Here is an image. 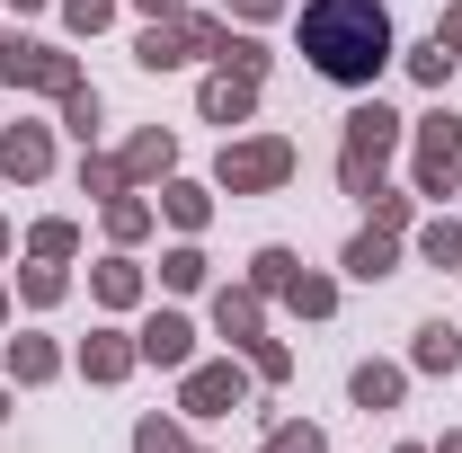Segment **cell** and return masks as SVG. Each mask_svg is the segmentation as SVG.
I'll list each match as a JSON object with an SVG mask.
<instances>
[{
  "label": "cell",
  "instance_id": "cell-1",
  "mask_svg": "<svg viewBox=\"0 0 462 453\" xmlns=\"http://www.w3.org/2000/svg\"><path fill=\"white\" fill-rule=\"evenodd\" d=\"M302 54H311L320 80L365 89V80L392 62V18H383V0H311V9H302Z\"/></svg>",
  "mask_w": 462,
  "mask_h": 453
},
{
  "label": "cell",
  "instance_id": "cell-2",
  "mask_svg": "<svg viewBox=\"0 0 462 453\" xmlns=\"http://www.w3.org/2000/svg\"><path fill=\"white\" fill-rule=\"evenodd\" d=\"M392 143H401V116H392V107H356V116H346V152H338L346 196H374V178H383V161H392Z\"/></svg>",
  "mask_w": 462,
  "mask_h": 453
},
{
  "label": "cell",
  "instance_id": "cell-3",
  "mask_svg": "<svg viewBox=\"0 0 462 453\" xmlns=\"http://www.w3.org/2000/svg\"><path fill=\"white\" fill-rule=\"evenodd\" d=\"M0 80L9 89H54V98H71L80 89V71H71V54H54V45H0Z\"/></svg>",
  "mask_w": 462,
  "mask_h": 453
},
{
  "label": "cell",
  "instance_id": "cell-4",
  "mask_svg": "<svg viewBox=\"0 0 462 453\" xmlns=\"http://www.w3.org/2000/svg\"><path fill=\"white\" fill-rule=\"evenodd\" d=\"M276 178H293V143H240V152H223V187L231 196H249V187H276Z\"/></svg>",
  "mask_w": 462,
  "mask_h": 453
},
{
  "label": "cell",
  "instance_id": "cell-5",
  "mask_svg": "<svg viewBox=\"0 0 462 453\" xmlns=\"http://www.w3.org/2000/svg\"><path fill=\"white\" fill-rule=\"evenodd\" d=\"M454 170H462V125H454V116H427V134H418V187L445 196Z\"/></svg>",
  "mask_w": 462,
  "mask_h": 453
},
{
  "label": "cell",
  "instance_id": "cell-6",
  "mask_svg": "<svg viewBox=\"0 0 462 453\" xmlns=\"http://www.w3.org/2000/svg\"><path fill=\"white\" fill-rule=\"evenodd\" d=\"M240 409V365H205V374H187V418H223Z\"/></svg>",
  "mask_w": 462,
  "mask_h": 453
},
{
  "label": "cell",
  "instance_id": "cell-7",
  "mask_svg": "<svg viewBox=\"0 0 462 453\" xmlns=\"http://www.w3.org/2000/svg\"><path fill=\"white\" fill-rule=\"evenodd\" d=\"M143 356H152V365H187V356H196V329H187V320H178V311H161V320H152V329H143Z\"/></svg>",
  "mask_w": 462,
  "mask_h": 453
},
{
  "label": "cell",
  "instance_id": "cell-8",
  "mask_svg": "<svg viewBox=\"0 0 462 453\" xmlns=\"http://www.w3.org/2000/svg\"><path fill=\"white\" fill-rule=\"evenodd\" d=\"M45 161H54V152H45V134H36V125L0 134V178H45Z\"/></svg>",
  "mask_w": 462,
  "mask_h": 453
},
{
  "label": "cell",
  "instance_id": "cell-9",
  "mask_svg": "<svg viewBox=\"0 0 462 453\" xmlns=\"http://www.w3.org/2000/svg\"><path fill=\"white\" fill-rule=\"evenodd\" d=\"M249 98H258V80H240V71L205 80V116H214V125H240V116H249Z\"/></svg>",
  "mask_w": 462,
  "mask_h": 453
},
{
  "label": "cell",
  "instance_id": "cell-10",
  "mask_svg": "<svg viewBox=\"0 0 462 453\" xmlns=\"http://www.w3.org/2000/svg\"><path fill=\"white\" fill-rule=\"evenodd\" d=\"M134 356H143V347H125L116 329H107V338H89V347H80V365H89V383H116V374H134Z\"/></svg>",
  "mask_w": 462,
  "mask_h": 453
},
{
  "label": "cell",
  "instance_id": "cell-11",
  "mask_svg": "<svg viewBox=\"0 0 462 453\" xmlns=\"http://www.w3.org/2000/svg\"><path fill=\"white\" fill-rule=\"evenodd\" d=\"M62 356L45 338H9V374H18V383H45V374H54Z\"/></svg>",
  "mask_w": 462,
  "mask_h": 453
},
{
  "label": "cell",
  "instance_id": "cell-12",
  "mask_svg": "<svg viewBox=\"0 0 462 453\" xmlns=\"http://www.w3.org/2000/svg\"><path fill=\"white\" fill-rule=\"evenodd\" d=\"M418 365H427V374H454V365H462V338L445 329V320H436V329H418Z\"/></svg>",
  "mask_w": 462,
  "mask_h": 453
},
{
  "label": "cell",
  "instance_id": "cell-13",
  "mask_svg": "<svg viewBox=\"0 0 462 453\" xmlns=\"http://www.w3.org/2000/svg\"><path fill=\"white\" fill-rule=\"evenodd\" d=\"M170 161H178V152H170V134H143V143H134L116 170H125V178H152V170H170Z\"/></svg>",
  "mask_w": 462,
  "mask_h": 453
},
{
  "label": "cell",
  "instance_id": "cell-14",
  "mask_svg": "<svg viewBox=\"0 0 462 453\" xmlns=\"http://www.w3.org/2000/svg\"><path fill=\"white\" fill-rule=\"evenodd\" d=\"M356 400H365V409H392V400H401V374H392V365H356Z\"/></svg>",
  "mask_w": 462,
  "mask_h": 453
},
{
  "label": "cell",
  "instance_id": "cell-15",
  "mask_svg": "<svg viewBox=\"0 0 462 453\" xmlns=\"http://www.w3.org/2000/svg\"><path fill=\"white\" fill-rule=\"evenodd\" d=\"M285 302L302 311V320H320V311L338 302V284H329V276H293V284H285Z\"/></svg>",
  "mask_w": 462,
  "mask_h": 453
},
{
  "label": "cell",
  "instance_id": "cell-16",
  "mask_svg": "<svg viewBox=\"0 0 462 453\" xmlns=\"http://www.w3.org/2000/svg\"><path fill=\"white\" fill-rule=\"evenodd\" d=\"M346 267H356V276H392V240H383V231L346 240Z\"/></svg>",
  "mask_w": 462,
  "mask_h": 453
},
{
  "label": "cell",
  "instance_id": "cell-17",
  "mask_svg": "<svg viewBox=\"0 0 462 453\" xmlns=\"http://www.w3.org/2000/svg\"><path fill=\"white\" fill-rule=\"evenodd\" d=\"M214 320H223V338H258V302H249V293H223Z\"/></svg>",
  "mask_w": 462,
  "mask_h": 453
},
{
  "label": "cell",
  "instance_id": "cell-18",
  "mask_svg": "<svg viewBox=\"0 0 462 453\" xmlns=\"http://www.w3.org/2000/svg\"><path fill=\"white\" fill-rule=\"evenodd\" d=\"M418 249H427L436 267H462V223H427V231H418Z\"/></svg>",
  "mask_w": 462,
  "mask_h": 453
},
{
  "label": "cell",
  "instance_id": "cell-19",
  "mask_svg": "<svg viewBox=\"0 0 462 453\" xmlns=\"http://www.w3.org/2000/svg\"><path fill=\"white\" fill-rule=\"evenodd\" d=\"M134 293H143V276H134L125 258H107V267H98V302H116V311H125Z\"/></svg>",
  "mask_w": 462,
  "mask_h": 453
},
{
  "label": "cell",
  "instance_id": "cell-20",
  "mask_svg": "<svg viewBox=\"0 0 462 453\" xmlns=\"http://www.w3.org/2000/svg\"><path fill=\"white\" fill-rule=\"evenodd\" d=\"M107 231H116V240H143V231H152V205H134V196H116V205H107Z\"/></svg>",
  "mask_w": 462,
  "mask_h": 453
},
{
  "label": "cell",
  "instance_id": "cell-21",
  "mask_svg": "<svg viewBox=\"0 0 462 453\" xmlns=\"http://www.w3.org/2000/svg\"><path fill=\"white\" fill-rule=\"evenodd\" d=\"M62 125L89 143V134H98V89H71V98H62Z\"/></svg>",
  "mask_w": 462,
  "mask_h": 453
},
{
  "label": "cell",
  "instance_id": "cell-22",
  "mask_svg": "<svg viewBox=\"0 0 462 453\" xmlns=\"http://www.w3.org/2000/svg\"><path fill=\"white\" fill-rule=\"evenodd\" d=\"M409 71H418L427 89H445V71H454V45H418V54H409Z\"/></svg>",
  "mask_w": 462,
  "mask_h": 453
},
{
  "label": "cell",
  "instance_id": "cell-23",
  "mask_svg": "<svg viewBox=\"0 0 462 453\" xmlns=\"http://www.w3.org/2000/svg\"><path fill=\"white\" fill-rule=\"evenodd\" d=\"M161 205H170V223H187V231L205 223V187H170V196H161Z\"/></svg>",
  "mask_w": 462,
  "mask_h": 453
},
{
  "label": "cell",
  "instance_id": "cell-24",
  "mask_svg": "<svg viewBox=\"0 0 462 453\" xmlns=\"http://www.w3.org/2000/svg\"><path fill=\"white\" fill-rule=\"evenodd\" d=\"M134 453H187V445H178V427H161V418H143V427H134Z\"/></svg>",
  "mask_w": 462,
  "mask_h": 453
},
{
  "label": "cell",
  "instance_id": "cell-25",
  "mask_svg": "<svg viewBox=\"0 0 462 453\" xmlns=\"http://www.w3.org/2000/svg\"><path fill=\"white\" fill-rule=\"evenodd\" d=\"M161 276L187 293V284H205V258H196V249H178V258H161Z\"/></svg>",
  "mask_w": 462,
  "mask_h": 453
},
{
  "label": "cell",
  "instance_id": "cell-26",
  "mask_svg": "<svg viewBox=\"0 0 462 453\" xmlns=\"http://www.w3.org/2000/svg\"><path fill=\"white\" fill-rule=\"evenodd\" d=\"M258 284H267V293H285V284H293V258H285V249H258Z\"/></svg>",
  "mask_w": 462,
  "mask_h": 453
},
{
  "label": "cell",
  "instance_id": "cell-27",
  "mask_svg": "<svg viewBox=\"0 0 462 453\" xmlns=\"http://www.w3.org/2000/svg\"><path fill=\"white\" fill-rule=\"evenodd\" d=\"M267 453H320V427H276Z\"/></svg>",
  "mask_w": 462,
  "mask_h": 453
},
{
  "label": "cell",
  "instance_id": "cell-28",
  "mask_svg": "<svg viewBox=\"0 0 462 453\" xmlns=\"http://www.w3.org/2000/svg\"><path fill=\"white\" fill-rule=\"evenodd\" d=\"M107 18H116V0H71V27H80V36H98Z\"/></svg>",
  "mask_w": 462,
  "mask_h": 453
},
{
  "label": "cell",
  "instance_id": "cell-29",
  "mask_svg": "<svg viewBox=\"0 0 462 453\" xmlns=\"http://www.w3.org/2000/svg\"><path fill=\"white\" fill-rule=\"evenodd\" d=\"M36 258H71V223H36Z\"/></svg>",
  "mask_w": 462,
  "mask_h": 453
},
{
  "label": "cell",
  "instance_id": "cell-30",
  "mask_svg": "<svg viewBox=\"0 0 462 453\" xmlns=\"http://www.w3.org/2000/svg\"><path fill=\"white\" fill-rule=\"evenodd\" d=\"M436 45H462V9H454V18H445V27H436Z\"/></svg>",
  "mask_w": 462,
  "mask_h": 453
},
{
  "label": "cell",
  "instance_id": "cell-31",
  "mask_svg": "<svg viewBox=\"0 0 462 453\" xmlns=\"http://www.w3.org/2000/svg\"><path fill=\"white\" fill-rule=\"evenodd\" d=\"M134 9H152V18H170V9H178V0H134Z\"/></svg>",
  "mask_w": 462,
  "mask_h": 453
},
{
  "label": "cell",
  "instance_id": "cell-32",
  "mask_svg": "<svg viewBox=\"0 0 462 453\" xmlns=\"http://www.w3.org/2000/svg\"><path fill=\"white\" fill-rule=\"evenodd\" d=\"M240 9H249V18H267V9H276V0H240Z\"/></svg>",
  "mask_w": 462,
  "mask_h": 453
},
{
  "label": "cell",
  "instance_id": "cell-33",
  "mask_svg": "<svg viewBox=\"0 0 462 453\" xmlns=\"http://www.w3.org/2000/svg\"><path fill=\"white\" fill-rule=\"evenodd\" d=\"M436 453H462V436H445V445H436Z\"/></svg>",
  "mask_w": 462,
  "mask_h": 453
},
{
  "label": "cell",
  "instance_id": "cell-34",
  "mask_svg": "<svg viewBox=\"0 0 462 453\" xmlns=\"http://www.w3.org/2000/svg\"><path fill=\"white\" fill-rule=\"evenodd\" d=\"M0 249H9V223H0Z\"/></svg>",
  "mask_w": 462,
  "mask_h": 453
},
{
  "label": "cell",
  "instance_id": "cell-35",
  "mask_svg": "<svg viewBox=\"0 0 462 453\" xmlns=\"http://www.w3.org/2000/svg\"><path fill=\"white\" fill-rule=\"evenodd\" d=\"M401 453H427V445H401Z\"/></svg>",
  "mask_w": 462,
  "mask_h": 453
},
{
  "label": "cell",
  "instance_id": "cell-36",
  "mask_svg": "<svg viewBox=\"0 0 462 453\" xmlns=\"http://www.w3.org/2000/svg\"><path fill=\"white\" fill-rule=\"evenodd\" d=\"M18 9H36V0H18Z\"/></svg>",
  "mask_w": 462,
  "mask_h": 453
},
{
  "label": "cell",
  "instance_id": "cell-37",
  "mask_svg": "<svg viewBox=\"0 0 462 453\" xmlns=\"http://www.w3.org/2000/svg\"><path fill=\"white\" fill-rule=\"evenodd\" d=\"M0 418H9V400H0Z\"/></svg>",
  "mask_w": 462,
  "mask_h": 453
}]
</instances>
